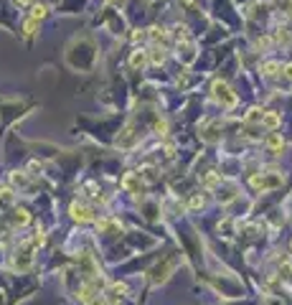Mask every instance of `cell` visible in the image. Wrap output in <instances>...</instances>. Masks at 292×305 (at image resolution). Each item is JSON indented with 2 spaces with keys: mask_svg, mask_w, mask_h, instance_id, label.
Here are the masks:
<instances>
[{
  "mask_svg": "<svg viewBox=\"0 0 292 305\" xmlns=\"http://www.w3.org/2000/svg\"><path fill=\"white\" fill-rule=\"evenodd\" d=\"M211 92H214V97H216L224 107H234V104H236V94L229 89V84H224V82H214Z\"/></svg>",
  "mask_w": 292,
  "mask_h": 305,
  "instance_id": "cell-1",
  "label": "cell"
},
{
  "mask_svg": "<svg viewBox=\"0 0 292 305\" xmlns=\"http://www.w3.org/2000/svg\"><path fill=\"white\" fill-rule=\"evenodd\" d=\"M137 137H140V135L135 132V127L127 125V127H124V130L117 135L114 145H117V147H135V145H137Z\"/></svg>",
  "mask_w": 292,
  "mask_h": 305,
  "instance_id": "cell-2",
  "label": "cell"
},
{
  "mask_svg": "<svg viewBox=\"0 0 292 305\" xmlns=\"http://www.w3.org/2000/svg\"><path fill=\"white\" fill-rule=\"evenodd\" d=\"M69 211H71V219L79 221V224H87V221L94 219V211H92L89 206H84V204H71Z\"/></svg>",
  "mask_w": 292,
  "mask_h": 305,
  "instance_id": "cell-3",
  "label": "cell"
},
{
  "mask_svg": "<svg viewBox=\"0 0 292 305\" xmlns=\"http://www.w3.org/2000/svg\"><path fill=\"white\" fill-rule=\"evenodd\" d=\"M31 249H33V244H26V247H21V252H16V257H13V267L16 270H28L31 267Z\"/></svg>",
  "mask_w": 292,
  "mask_h": 305,
  "instance_id": "cell-4",
  "label": "cell"
},
{
  "mask_svg": "<svg viewBox=\"0 0 292 305\" xmlns=\"http://www.w3.org/2000/svg\"><path fill=\"white\" fill-rule=\"evenodd\" d=\"M249 183H252L254 188H262V191H267V188H274V186H279V183H282V178H267V176L262 173V176H252V181H249Z\"/></svg>",
  "mask_w": 292,
  "mask_h": 305,
  "instance_id": "cell-5",
  "label": "cell"
},
{
  "mask_svg": "<svg viewBox=\"0 0 292 305\" xmlns=\"http://www.w3.org/2000/svg\"><path fill=\"white\" fill-rule=\"evenodd\" d=\"M122 186L130 191V194H140L142 191V181H140V173H127L122 181Z\"/></svg>",
  "mask_w": 292,
  "mask_h": 305,
  "instance_id": "cell-6",
  "label": "cell"
},
{
  "mask_svg": "<svg viewBox=\"0 0 292 305\" xmlns=\"http://www.w3.org/2000/svg\"><path fill=\"white\" fill-rule=\"evenodd\" d=\"M124 292H127V285H122V282H114V285H109V290H107V300L109 302H117Z\"/></svg>",
  "mask_w": 292,
  "mask_h": 305,
  "instance_id": "cell-7",
  "label": "cell"
},
{
  "mask_svg": "<svg viewBox=\"0 0 292 305\" xmlns=\"http://www.w3.org/2000/svg\"><path fill=\"white\" fill-rule=\"evenodd\" d=\"M130 64H132V69H142L148 64V51H135L130 56Z\"/></svg>",
  "mask_w": 292,
  "mask_h": 305,
  "instance_id": "cell-8",
  "label": "cell"
},
{
  "mask_svg": "<svg viewBox=\"0 0 292 305\" xmlns=\"http://www.w3.org/2000/svg\"><path fill=\"white\" fill-rule=\"evenodd\" d=\"M148 36L153 38L155 44H163L165 38H168V31H165V28H158V26H155V28H150V33H148Z\"/></svg>",
  "mask_w": 292,
  "mask_h": 305,
  "instance_id": "cell-9",
  "label": "cell"
},
{
  "mask_svg": "<svg viewBox=\"0 0 292 305\" xmlns=\"http://www.w3.org/2000/svg\"><path fill=\"white\" fill-rule=\"evenodd\" d=\"M13 224H16V226L28 224V211H26V209H16V211H13Z\"/></svg>",
  "mask_w": 292,
  "mask_h": 305,
  "instance_id": "cell-10",
  "label": "cell"
},
{
  "mask_svg": "<svg viewBox=\"0 0 292 305\" xmlns=\"http://www.w3.org/2000/svg\"><path fill=\"white\" fill-rule=\"evenodd\" d=\"M46 16H49V8H46L44 3H38V6H33V13H31V18L41 21V18H46Z\"/></svg>",
  "mask_w": 292,
  "mask_h": 305,
  "instance_id": "cell-11",
  "label": "cell"
},
{
  "mask_svg": "<svg viewBox=\"0 0 292 305\" xmlns=\"http://www.w3.org/2000/svg\"><path fill=\"white\" fill-rule=\"evenodd\" d=\"M262 122L269 127V130H274L277 125H279V114H274V112H269V114H264V117H262Z\"/></svg>",
  "mask_w": 292,
  "mask_h": 305,
  "instance_id": "cell-12",
  "label": "cell"
},
{
  "mask_svg": "<svg viewBox=\"0 0 292 305\" xmlns=\"http://www.w3.org/2000/svg\"><path fill=\"white\" fill-rule=\"evenodd\" d=\"M267 145H269V150H272V152H277V150H282V145H284V142H282V137H279V135H269Z\"/></svg>",
  "mask_w": 292,
  "mask_h": 305,
  "instance_id": "cell-13",
  "label": "cell"
},
{
  "mask_svg": "<svg viewBox=\"0 0 292 305\" xmlns=\"http://www.w3.org/2000/svg\"><path fill=\"white\" fill-rule=\"evenodd\" d=\"M36 28H38V21H36V18H31V21H26V23H23V33H26V36H33V33H36Z\"/></svg>",
  "mask_w": 292,
  "mask_h": 305,
  "instance_id": "cell-14",
  "label": "cell"
},
{
  "mask_svg": "<svg viewBox=\"0 0 292 305\" xmlns=\"http://www.w3.org/2000/svg\"><path fill=\"white\" fill-rule=\"evenodd\" d=\"M150 59H153V64H163L165 61V49H153V54H150Z\"/></svg>",
  "mask_w": 292,
  "mask_h": 305,
  "instance_id": "cell-15",
  "label": "cell"
},
{
  "mask_svg": "<svg viewBox=\"0 0 292 305\" xmlns=\"http://www.w3.org/2000/svg\"><path fill=\"white\" fill-rule=\"evenodd\" d=\"M11 201H13V191L3 188V191H0V204H11Z\"/></svg>",
  "mask_w": 292,
  "mask_h": 305,
  "instance_id": "cell-16",
  "label": "cell"
},
{
  "mask_svg": "<svg viewBox=\"0 0 292 305\" xmlns=\"http://www.w3.org/2000/svg\"><path fill=\"white\" fill-rule=\"evenodd\" d=\"M277 69H279V64H274V61H267V64H264V74H269V76H272Z\"/></svg>",
  "mask_w": 292,
  "mask_h": 305,
  "instance_id": "cell-17",
  "label": "cell"
},
{
  "mask_svg": "<svg viewBox=\"0 0 292 305\" xmlns=\"http://www.w3.org/2000/svg\"><path fill=\"white\" fill-rule=\"evenodd\" d=\"M188 206H191V209H201V206H203V199H198V196H193Z\"/></svg>",
  "mask_w": 292,
  "mask_h": 305,
  "instance_id": "cell-18",
  "label": "cell"
},
{
  "mask_svg": "<svg viewBox=\"0 0 292 305\" xmlns=\"http://www.w3.org/2000/svg\"><path fill=\"white\" fill-rule=\"evenodd\" d=\"M165 130H168V125H165V122H155V132L158 135H165Z\"/></svg>",
  "mask_w": 292,
  "mask_h": 305,
  "instance_id": "cell-19",
  "label": "cell"
},
{
  "mask_svg": "<svg viewBox=\"0 0 292 305\" xmlns=\"http://www.w3.org/2000/svg\"><path fill=\"white\" fill-rule=\"evenodd\" d=\"M142 38H145L142 31H135V33H132V41H142Z\"/></svg>",
  "mask_w": 292,
  "mask_h": 305,
  "instance_id": "cell-20",
  "label": "cell"
},
{
  "mask_svg": "<svg viewBox=\"0 0 292 305\" xmlns=\"http://www.w3.org/2000/svg\"><path fill=\"white\" fill-rule=\"evenodd\" d=\"M284 74H287V79H292V64H287V66H284Z\"/></svg>",
  "mask_w": 292,
  "mask_h": 305,
  "instance_id": "cell-21",
  "label": "cell"
},
{
  "mask_svg": "<svg viewBox=\"0 0 292 305\" xmlns=\"http://www.w3.org/2000/svg\"><path fill=\"white\" fill-rule=\"evenodd\" d=\"M31 3V0H18V6H28Z\"/></svg>",
  "mask_w": 292,
  "mask_h": 305,
  "instance_id": "cell-22",
  "label": "cell"
},
{
  "mask_svg": "<svg viewBox=\"0 0 292 305\" xmlns=\"http://www.w3.org/2000/svg\"><path fill=\"white\" fill-rule=\"evenodd\" d=\"M109 3H114V6H119V3H124V0H109Z\"/></svg>",
  "mask_w": 292,
  "mask_h": 305,
  "instance_id": "cell-23",
  "label": "cell"
}]
</instances>
